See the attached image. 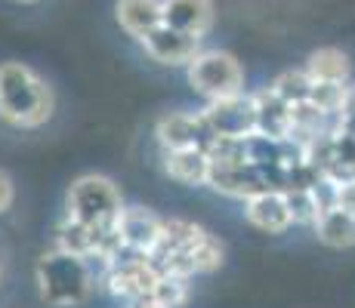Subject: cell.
<instances>
[{
    "mask_svg": "<svg viewBox=\"0 0 355 308\" xmlns=\"http://www.w3.org/2000/svg\"><path fill=\"white\" fill-rule=\"evenodd\" d=\"M56 114V93L25 62H0V120L12 129H40Z\"/></svg>",
    "mask_w": 355,
    "mask_h": 308,
    "instance_id": "1",
    "label": "cell"
},
{
    "mask_svg": "<svg viewBox=\"0 0 355 308\" xmlns=\"http://www.w3.org/2000/svg\"><path fill=\"white\" fill-rule=\"evenodd\" d=\"M34 284L40 302L53 308H80L99 290V275L90 259H80L59 246L40 253L34 262Z\"/></svg>",
    "mask_w": 355,
    "mask_h": 308,
    "instance_id": "2",
    "label": "cell"
},
{
    "mask_svg": "<svg viewBox=\"0 0 355 308\" xmlns=\"http://www.w3.org/2000/svg\"><path fill=\"white\" fill-rule=\"evenodd\" d=\"M124 194L121 185L105 173H80L78 179L65 188V203L62 216L74 219V222L96 228L102 235L118 231V219L124 213Z\"/></svg>",
    "mask_w": 355,
    "mask_h": 308,
    "instance_id": "3",
    "label": "cell"
},
{
    "mask_svg": "<svg viewBox=\"0 0 355 308\" xmlns=\"http://www.w3.org/2000/svg\"><path fill=\"white\" fill-rule=\"evenodd\" d=\"M186 80L204 102L232 99L244 93V65L226 50H201L186 68Z\"/></svg>",
    "mask_w": 355,
    "mask_h": 308,
    "instance_id": "4",
    "label": "cell"
},
{
    "mask_svg": "<svg viewBox=\"0 0 355 308\" xmlns=\"http://www.w3.org/2000/svg\"><path fill=\"white\" fill-rule=\"evenodd\" d=\"M164 271L158 269L152 256H139V253L124 250L105 271L99 275V287L112 299H124V302H136L142 296H152L158 287Z\"/></svg>",
    "mask_w": 355,
    "mask_h": 308,
    "instance_id": "5",
    "label": "cell"
},
{
    "mask_svg": "<svg viewBox=\"0 0 355 308\" xmlns=\"http://www.w3.org/2000/svg\"><path fill=\"white\" fill-rule=\"evenodd\" d=\"M201 120L207 127L210 139H244L257 133V105L254 96L241 93L232 99L204 102Z\"/></svg>",
    "mask_w": 355,
    "mask_h": 308,
    "instance_id": "6",
    "label": "cell"
},
{
    "mask_svg": "<svg viewBox=\"0 0 355 308\" xmlns=\"http://www.w3.org/2000/svg\"><path fill=\"white\" fill-rule=\"evenodd\" d=\"M118 237L124 250L139 253V256H155L164 237V216H158L152 207H124L118 219Z\"/></svg>",
    "mask_w": 355,
    "mask_h": 308,
    "instance_id": "7",
    "label": "cell"
},
{
    "mask_svg": "<svg viewBox=\"0 0 355 308\" xmlns=\"http://www.w3.org/2000/svg\"><path fill=\"white\" fill-rule=\"evenodd\" d=\"M207 188L223 197H232V201L244 203L254 194H259V191L272 188V185L266 179L263 170H257L254 163H214L210 161Z\"/></svg>",
    "mask_w": 355,
    "mask_h": 308,
    "instance_id": "8",
    "label": "cell"
},
{
    "mask_svg": "<svg viewBox=\"0 0 355 308\" xmlns=\"http://www.w3.org/2000/svg\"><path fill=\"white\" fill-rule=\"evenodd\" d=\"M155 142L158 148H207L210 133L201 120V111L176 108L155 120Z\"/></svg>",
    "mask_w": 355,
    "mask_h": 308,
    "instance_id": "9",
    "label": "cell"
},
{
    "mask_svg": "<svg viewBox=\"0 0 355 308\" xmlns=\"http://www.w3.org/2000/svg\"><path fill=\"white\" fill-rule=\"evenodd\" d=\"M139 46L146 50V56H152L158 65H167V68H189L201 56V40L170 28V25H161L152 34H146L139 40Z\"/></svg>",
    "mask_w": 355,
    "mask_h": 308,
    "instance_id": "10",
    "label": "cell"
},
{
    "mask_svg": "<svg viewBox=\"0 0 355 308\" xmlns=\"http://www.w3.org/2000/svg\"><path fill=\"white\" fill-rule=\"evenodd\" d=\"M161 170L170 182L186 188H207L210 154L207 148H158Z\"/></svg>",
    "mask_w": 355,
    "mask_h": 308,
    "instance_id": "11",
    "label": "cell"
},
{
    "mask_svg": "<svg viewBox=\"0 0 355 308\" xmlns=\"http://www.w3.org/2000/svg\"><path fill=\"white\" fill-rule=\"evenodd\" d=\"M244 219H248L250 228L263 231V235H284V231L293 225L288 201H284V191L278 188H266L254 194L250 201H244Z\"/></svg>",
    "mask_w": 355,
    "mask_h": 308,
    "instance_id": "12",
    "label": "cell"
},
{
    "mask_svg": "<svg viewBox=\"0 0 355 308\" xmlns=\"http://www.w3.org/2000/svg\"><path fill=\"white\" fill-rule=\"evenodd\" d=\"M161 6H164V25L198 40L207 37L216 22L214 0H161Z\"/></svg>",
    "mask_w": 355,
    "mask_h": 308,
    "instance_id": "13",
    "label": "cell"
},
{
    "mask_svg": "<svg viewBox=\"0 0 355 308\" xmlns=\"http://www.w3.org/2000/svg\"><path fill=\"white\" fill-rule=\"evenodd\" d=\"M114 22L133 40H142L164 25V6L161 0H114Z\"/></svg>",
    "mask_w": 355,
    "mask_h": 308,
    "instance_id": "14",
    "label": "cell"
},
{
    "mask_svg": "<svg viewBox=\"0 0 355 308\" xmlns=\"http://www.w3.org/2000/svg\"><path fill=\"white\" fill-rule=\"evenodd\" d=\"M257 105V133L269 139H291V105L272 93V87L250 93Z\"/></svg>",
    "mask_w": 355,
    "mask_h": 308,
    "instance_id": "15",
    "label": "cell"
},
{
    "mask_svg": "<svg viewBox=\"0 0 355 308\" xmlns=\"http://www.w3.org/2000/svg\"><path fill=\"white\" fill-rule=\"evenodd\" d=\"M303 68L312 78V84H346L352 74L349 56L343 50H337V46H322V50L309 53Z\"/></svg>",
    "mask_w": 355,
    "mask_h": 308,
    "instance_id": "16",
    "label": "cell"
},
{
    "mask_svg": "<svg viewBox=\"0 0 355 308\" xmlns=\"http://www.w3.org/2000/svg\"><path fill=\"white\" fill-rule=\"evenodd\" d=\"M204 231H207L204 225H198V222H192V219H186V216L164 219V237H161L158 253H155L152 259L173 256V253H186V256H189V250H192V246L201 241Z\"/></svg>",
    "mask_w": 355,
    "mask_h": 308,
    "instance_id": "17",
    "label": "cell"
},
{
    "mask_svg": "<svg viewBox=\"0 0 355 308\" xmlns=\"http://www.w3.org/2000/svg\"><path fill=\"white\" fill-rule=\"evenodd\" d=\"M315 237L331 250H352L355 246V216L343 213V210H327L318 216V222L312 225Z\"/></svg>",
    "mask_w": 355,
    "mask_h": 308,
    "instance_id": "18",
    "label": "cell"
},
{
    "mask_svg": "<svg viewBox=\"0 0 355 308\" xmlns=\"http://www.w3.org/2000/svg\"><path fill=\"white\" fill-rule=\"evenodd\" d=\"M195 275H216V271L226 265V244L214 235V231H204V237L189 250Z\"/></svg>",
    "mask_w": 355,
    "mask_h": 308,
    "instance_id": "19",
    "label": "cell"
},
{
    "mask_svg": "<svg viewBox=\"0 0 355 308\" xmlns=\"http://www.w3.org/2000/svg\"><path fill=\"white\" fill-rule=\"evenodd\" d=\"M269 87H272V93H275L278 99H284L288 105L309 102V96H312V78L306 74V68H291V71H282Z\"/></svg>",
    "mask_w": 355,
    "mask_h": 308,
    "instance_id": "20",
    "label": "cell"
},
{
    "mask_svg": "<svg viewBox=\"0 0 355 308\" xmlns=\"http://www.w3.org/2000/svg\"><path fill=\"white\" fill-rule=\"evenodd\" d=\"M284 201H288V210H291L293 225H309V228H312V225L318 222V216H322V207H318L312 188L291 185V188H284Z\"/></svg>",
    "mask_w": 355,
    "mask_h": 308,
    "instance_id": "21",
    "label": "cell"
},
{
    "mask_svg": "<svg viewBox=\"0 0 355 308\" xmlns=\"http://www.w3.org/2000/svg\"><path fill=\"white\" fill-rule=\"evenodd\" d=\"M152 299L161 308H186L189 299H192V287H189L186 278H170L164 275L158 280V287L152 290Z\"/></svg>",
    "mask_w": 355,
    "mask_h": 308,
    "instance_id": "22",
    "label": "cell"
},
{
    "mask_svg": "<svg viewBox=\"0 0 355 308\" xmlns=\"http://www.w3.org/2000/svg\"><path fill=\"white\" fill-rule=\"evenodd\" d=\"M337 133L349 136L355 139V87H349V93H346V102H343V111L337 114Z\"/></svg>",
    "mask_w": 355,
    "mask_h": 308,
    "instance_id": "23",
    "label": "cell"
},
{
    "mask_svg": "<svg viewBox=\"0 0 355 308\" xmlns=\"http://www.w3.org/2000/svg\"><path fill=\"white\" fill-rule=\"evenodd\" d=\"M16 207V182L6 170H0V216H6Z\"/></svg>",
    "mask_w": 355,
    "mask_h": 308,
    "instance_id": "24",
    "label": "cell"
},
{
    "mask_svg": "<svg viewBox=\"0 0 355 308\" xmlns=\"http://www.w3.org/2000/svg\"><path fill=\"white\" fill-rule=\"evenodd\" d=\"M337 210L355 216V179L337 182Z\"/></svg>",
    "mask_w": 355,
    "mask_h": 308,
    "instance_id": "25",
    "label": "cell"
},
{
    "mask_svg": "<svg viewBox=\"0 0 355 308\" xmlns=\"http://www.w3.org/2000/svg\"><path fill=\"white\" fill-rule=\"evenodd\" d=\"M127 308H161V305L155 302L152 296H142V299H136V302H127Z\"/></svg>",
    "mask_w": 355,
    "mask_h": 308,
    "instance_id": "26",
    "label": "cell"
},
{
    "mask_svg": "<svg viewBox=\"0 0 355 308\" xmlns=\"http://www.w3.org/2000/svg\"><path fill=\"white\" fill-rule=\"evenodd\" d=\"M16 3H37V0H16Z\"/></svg>",
    "mask_w": 355,
    "mask_h": 308,
    "instance_id": "27",
    "label": "cell"
},
{
    "mask_svg": "<svg viewBox=\"0 0 355 308\" xmlns=\"http://www.w3.org/2000/svg\"><path fill=\"white\" fill-rule=\"evenodd\" d=\"M0 280H3V265H0Z\"/></svg>",
    "mask_w": 355,
    "mask_h": 308,
    "instance_id": "28",
    "label": "cell"
}]
</instances>
